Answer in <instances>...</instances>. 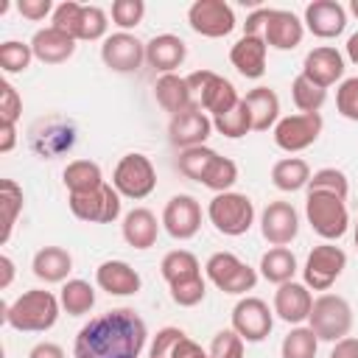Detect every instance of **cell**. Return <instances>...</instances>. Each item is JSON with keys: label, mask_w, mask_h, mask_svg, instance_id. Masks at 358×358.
<instances>
[{"label": "cell", "mask_w": 358, "mask_h": 358, "mask_svg": "<svg viewBox=\"0 0 358 358\" xmlns=\"http://www.w3.org/2000/svg\"><path fill=\"white\" fill-rule=\"evenodd\" d=\"M148 330L134 308L92 316L73 341V358H140Z\"/></svg>", "instance_id": "6da1fadb"}, {"label": "cell", "mask_w": 358, "mask_h": 358, "mask_svg": "<svg viewBox=\"0 0 358 358\" xmlns=\"http://www.w3.org/2000/svg\"><path fill=\"white\" fill-rule=\"evenodd\" d=\"M59 310V296H53L45 288H31L20 294L11 305H3V322L20 333H45L56 324Z\"/></svg>", "instance_id": "7a4b0ae2"}, {"label": "cell", "mask_w": 358, "mask_h": 358, "mask_svg": "<svg viewBox=\"0 0 358 358\" xmlns=\"http://www.w3.org/2000/svg\"><path fill=\"white\" fill-rule=\"evenodd\" d=\"M50 25L64 31L76 42H95V39H103L109 28V17L101 6H81L76 0H64L56 6Z\"/></svg>", "instance_id": "3957f363"}, {"label": "cell", "mask_w": 358, "mask_h": 358, "mask_svg": "<svg viewBox=\"0 0 358 358\" xmlns=\"http://www.w3.org/2000/svg\"><path fill=\"white\" fill-rule=\"evenodd\" d=\"M207 218L221 235L238 238V235H246L252 229L255 204H252V199L246 193H235V190L215 193L210 199V204H207Z\"/></svg>", "instance_id": "277c9868"}, {"label": "cell", "mask_w": 358, "mask_h": 358, "mask_svg": "<svg viewBox=\"0 0 358 358\" xmlns=\"http://www.w3.org/2000/svg\"><path fill=\"white\" fill-rule=\"evenodd\" d=\"M308 327L316 333L319 341H341L352 330V308L338 294H322L313 299Z\"/></svg>", "instance_id": "5b68a950"}, {"label": "cell", "mask_w": 358, "mask_h": 358, "mask_svg": "<svg viewBox=\"0 0 358 358\" xmlns=\"http://www.w3.org/2000/svg\"><path fill=\"white\" fill-rule=\"evenodd\" d=\"M112 187L123 199H134V201L151 196L157 187V171H154L151 159L140 151L123 154L112 171Z\"/></svg>", "instance_id": "8992f818"}, {"label": "cell", "mask_w": 358, "mask_h": 358, "mask_svg": "<svg viewBox=\"0 0 358 358\" xmlns=\"http://www.w3.org/2000/svg\"><path fill=\"white\" fill-rule=\"evenodd\" d=\"M305 215L310 229L324 241H338L350 227V213L344 199L333 193H308L305 196Z\"/></svg>", "instance_id": "52a82bcc"}, {"label": "cell", "mask_w": 358, "mask_h": 358, "mask_svg": "<svg viewBox=\"0 0 358 358\" xmlns=\"http://www.w3.org/2000/svg\"><path fill=\"white\" fill-rule=\"evenodd\" d=\"M185 78H187L193 95L199 98V109L210 112L213 117H218V115H224V112H229V109H235L241 103L235 84L229 78L213 73V70H196V73H190Z\"/></svg>", "instance_id": "ba28073f"}, {"label": "cell", "mask_w": 358, "mask_h": 358, "mask_svg": "<svg viewBox=\"0 0 358 358\" xmlns=\"http://www.w3.org/2000/svg\"><path fill=\"white\" fill-rule=\"evenodd\" d=\"M207 280L224 294H246L257 285V271L232 252H215L204 263Z\"/></svg>", "instance_id": "9c48e42d"}, {"label": "cell", "mask_w": 358, "mask_h": 358, "mask_svg": "<svg viewBox=\"0 0 358 358\" xmlns=\"http://www.w3.org/2000/svg\"><path fill=\"white\" fill-rule=\"evenodd\" d=\"M347 268V255L341 246L324 241L319 246H313L305 257V266H302V277H305V285L313 288V291H327L338 277L341 271Z\"/></svg>", "instance_id": "30bf717a"}, {"label": "cell", "mask_w": 358, "mask_h": 358, "mask_svg": "<svg viewBox=\"0 0 358 358\" xmlns=\"http://www.w3.org/2000/svg\"><path fill=\"white\" fill-rule=\"evenodd\" d=\"M120 193L112 187V185H101L90 193H73L67 199L70 204V213L78 218V221H87V224H112L117 221L120 215Z\"/></svg>", "instance_id": "8fae6325"}, {"label": "cell", "mask_w": 358, "mask_h": 358, "mask_svg": "<svg viewBox=\"0 0 358 358\" xmlns=\"http://www.w3.org/2000/svg\"><path fill=\"white\" fill-rule=\"evenodd\" d=\"M322 115L319 112H299V115H288V117H280L277 126H274V145L288 151V154H296V151H305L310 148L319 134H322Z\"/></svg>", "instance_id": "7c38bea8"}, {"label": "cell", "mask_w": 358, "mask_h": 358, "mask_svg": "<svg viewBox=\"0 0 358 358\" xmlns=\"http://www.w3.org/2000/svg\"><path fill=\"white\" fill-rule=\"evenodd\" d=\"M187 25L207 39H221L235 31V11L224 0H196L187 8Z\"/></svg>", "instance_id": "4fadbf2b"}, {"label": "cell", "mask_w": 358, "mask_h": 358, "mask_svg": "<svg viewBox=\"0 0 358 358\" xmlns=\"http://www.w3.org/2000/svg\"><path fill=\"white\" fill-rule=\"evenodd\" d=\"M274 327V310L260 299V296H243L232 308V330L249 341L257 344L263 341Z\"/></svg>", "instance_id": "5bb4252c"}, {"label": "cell", "mask_w": 358, "mask_h": 358, "mask_svg": "<svg viewBox=\"0 0 358 358\" xmlns=\"http://www.w3.org/2000/svg\"><path fill=\"white\" fill-rule=\"evenodd\" d=\"M101 59L112 73H134L145 62V42H140L129 31H117L103 39Z\"/></svg>", "instance_id": "9a60e30c"}, {"label": "cell", "mask_w": 358, "mask_h": 358, "mask_svg": "<svg viewBox=\"0 0 358 358\" xmlns=\"http://www.w3.org/2000/svg\"><path fill=\"white\" fill-rule=\"evenodd\" d=\"M162 227L176 241L193 238L201 229V204L193 196H187V193L171 196L165 210H162Z\"/></svg>", "instance_id": "2e32d148"}, {"label": "cell", "mask_w": 358, "mask_h": 358, "mask_svg": "<svg viewBox=\"0 0 358 358\" xmlns=\"http://www.w3.org/2000/svg\"><path fill=\"white\" fill-rule=\"evenodd\" d=\"M260 232L271 246H288L299 235V213L291 201H268L260 213Z\"/></svg>", "instance_id": "e0dca14e"}, {"label": "cell", "mask_w": 358, "mask_h": 358, "mask_svg": "<svg viewBox=\"0 0 358 358\" xmlns=\"http://www.w3.org/2000/svg\"><path fill=\"white\" fill-rule=\"evenodd\" d=\"M210 134H213V120L199 106H193L182 115H173L171 123H168V140H171V145L182 148V151L204 145Z\"/></svg>", "instance_id": "ac0fdd59"}, {"label": "cell", "mask_w": 358, "mask_h": 358, "mask_svg": "<svg viewBox=\"0 0 358 358\" xmlns=\"http://www.w3.org/2000/svg\"><path fill=\"white\" fill-rule=\"evenodd\" d=\"M305 28L319 39H336L347 28V11L338 0H313L305 6Z\"/></svg>", "instance_id": "d6986e66"}, {"label": "cell", "mask_w": 358, "mask_h": 358, "mask_svg": "<svg viewBox=\"0 0 358 358\" xmlns=\"http://www.w3.org/2000/svg\"><path fill=\"white\" fill-rule=\"evenodd\" d=\"M305 36V22L288 11V8H268L266 17V28H263V39L268 48L277 50H294Z\"/></svg>", "instance_id": "ffe728a7"}, {"label": "cell", "mask_w": 358, "mask_h": 358, "mask_svg": "<svg viewBox=\"0 0 358 358\" xmlns=\"http://www.w3.org/2000/svg\"><path fill=\"white\" fill-rule=\"evenodd\" d=\"M302 76L310 78L313 84H319L322 90H327V87H333L336 81L344 78V56L330 45L313 48V50L305 53Z\"/></svg>", "instance_id": "44dd1931"}, {"label": "cell", "mask_w": 358, "mask_h": 358, "mask_svg": "<svg viewBox=\"0 0 358 358\" xmlns=\"http://www.w3.org/2000/svg\"><path fill=\"white\" fill-rule=\"evenodd\" d=\"M310 308H313V294L305 282H282L277 285L274 291V313L288 322V324H302L308 322L310 316Z\"/></svg>", "instance_id": "7402d4cb"}, {"label": "cell", "mask_w": 358, "mask_h": 358, "mask_svg": "<svg viewBox=\"0 0 358 358\" xmlns=\"http://www.w3.org/2000/svg\"><path fill=\"white\" fill-rule=\"evenodd\" d=\"M95 282L101 291H106L112 296H131L143 285L137 268H131L126 260H103L95 268Z\"/></svg>", "instance_id": "603a6c76"}, {"label": "cell", "mask_w": 358, "mask_h": 358, "mask_svg": "<svg viewBox=\"0 0 358 358\" xmlns=\"http://www.w3.org/2000/svg\"><path fill=\"white\" fill-rule=\"evenodd\" d=\"M31 50H34V59H39L42 64H62L67 62L73 53H76V39L67 36L64 31L48 25V28H39L34 36H31Z\"/></svg>", "instance_id": "cb8c5ba5"}, {"label": "cell", "mask_w": 358, "mask_h": 358, "mask_svg": "<svg viewBox=\"0 0 358 358\" xmlns=\"http://www.w3.org/2000/svg\"><path fill=\"white\" fill-rule=\"evenodd\" d=\"M185 56H187V45L176 34H157L145 42V62L162 76L182 67Z\"/></svg>", "instance_id": "d4e9b609"}, {"label": "cell", "mask_w": 358, "mask_h": 358, "mask_svg": "<svg viewBox=\"0 0 358 358\" xmlns=\"http://www.w3.org/2000/svg\"><path fill=\"white\" fill-rule=\"evenodd\" d=\"M266 39L263 36H241L229 48V62L243 78H260L266 73Z\"/></svg>", "instance_id": "484cf974"}, {"label": "cell", "mask_w": 358, "mask_h": 358, "mask_svg": "<svg viewBox=\"0 0 358 358\" xmlns=\"http://www.w3.org/2000/svg\"><path fill=\"white\" fill-rule=\"evenodd\" d=\"M154 98H157V103H159L165 112H171V117H173V115H182V112H187V109L196 106V103H193V90H190L187 78H185V76H176V73H165V76L157 78V84H154Z\"/></svg>", "instance_id": "4316f807"}, {"label": "cell", "mask_w": 358, "mask_h": 358, "mask_svg": "<svg viewBox=\"0 0 358 358\" xmlns=\"http://www.w3.org/2000/svg\"><path fill=\"white\" fill-rule=\"evenodd\" d=\"M159 224L157 215L145 207H134L123 215V224H120V232H123V241L131 246V249H151L157 243V235H159Z\"/></svg>", "instance_id": "83f0119b"}, {"label": "cell", "mask_w": 358, "mask_h": 358, "mask_svg": "<svg viewBox=\"0 0 358 358\" xmlns=\"http://www.w3.org/2000/svg\"><path fill=\"white\" fill-rule=\"evenodd\" d=\"M243 103L252 112V131H268L280 120V98L271 87H255L243 95Z\"/></svg>", "instance_id": "f1b7e54d"}, {"label": "cell", "mask_w": 358, "mask_h": 358, "mask_svg": "<svg viewBox=\"0 0 358 358\" xmlns=\"http://www.w3.org/2000/svg\"><path fill=\"white\" fill-rule=\"evenodd\" d=\"M34 277L42 282H67V274L73 271V257L62 246H42L34 255Z\"/></svg>", "instance_id": "f546056e"}, {"label": "cell", "mask_w": 358, "mask_h": 358, "mask_svg": "<svg viewBox=\"0 0 358 358\" xmlns=\"http://www.w3.org/2000/svg\"><path fill=\"white\" fill-rule=\"evenodd\" d=\"M310 165L302 157H282L271 165V182L282 193H296L310 182Z\"/></svg>", "instance_id": "4dcf8cb0"}, {"label": "cell", "mask_w": 358, "mask_h": 358, "mask_svg": "<svg viewBox=\"0 0 358 358\" xmlns=\"http://www.w3.org/2000/svg\"><path fill=\"white\" fill-rule=\"evenodd\" d=\"M296 257L288 246H271L263 257H260V277L266 282H274V285H282V282H291L294 274H296Z\"/></svg>", "instance_id": "1f68e13d"}, {"label": "cell", "mask_w": 358, "mask_h": 358, "mask_svg": "<svg viewBox=\"0 0 358 358\" xmlns=\"http://www.w3.org/2000/svg\"><path fill=\"white\" fill-rule=\"evenodd\" d=\"M62 179H64V187L70 190V196L73 193H90V190L103 185V171L92 159H73V162H67Z\"/></svg>", "instance_id": "d6a6232c"}, {"label": "cell", "mask_w": 358, "mask_h": 358, "mask_svg": "<svg viewBox=\"0 0 358 358\" xmlns=\"http://www.w3.org/2000/svg\"><path fill=\"white\" fill-rule=\"evenodd\" d=\"M159 274H162V280L171 285V282H179V280H187V277L201 274V263H199V257H196L193 252H187V249H173V252H168V255L162 257Z\"/></svg>", "instance_id": "836d02e7"}, {"label": "cell", "mask_w": 358, "mask_h": 358, "mask_svg": "<svg viewBox=\"0 0 358 358\" xmlns=\"http://www.w3.org/2000/svg\"><path fill=\"white\" fill-rule=\"evenodd\" d=\"M59 302L70 316H84L95 305V288L87 280H67L59 291Z\"/></svg>", "instance_id": "e575fe53"}, {"label": "cell", "mask_w": 358, "mask_h": 358, "mask_svg": "<svg viewBox=\"0 0 358 358\" xmlns=\"http://www.w3.org/2000/svg\"><path fill=\"white\" fill-rule=\"evenodd\" d=\"M0 210H3V229H0V243L6 246L11 232H14V224H17V215L22 210V187L14 182V179H0Z\"/></svg>", "instance_id": "d590c367"}, {"label": "cell", "mask_w": 358, "mask_h": 358, "mask_svg": "<svg viewBox=\"0 0 358 358\" xmlns=\"http://www.w3.org/2000/svg\"><path fill=\"white\" fill-rule=\"evenodd\" d=\"M316 350H319V338L310 327H291L288 336L282 338L280 344V355L282 358H316Z\"/></svg>", "instance_id": "8d00e7d4"}, {"label": "cell", "mask_w": 358, "mask_h": 358, "mask_svg": "<svg viewBox=\"0 0 358 358\" xmlns=\"http://www.w3.org/2000/svg\"><path fill=\"white\" fill-rule=\"evenodd\" d=\"M213 129H215L218 134L229 137V140L246 137V134L252 131V112H249V106L243 103V98H241V103H238L235 109H229V112L213 117Z\"/></svg>", "instance_id": "74e56055"}, {"label": "cell", "mask_w": 358, "mask_h": 358, "mask_svg": "<svg viewBox=\"0 0 358 358\" xmlns=\"http://www.w3.org/2000/svg\"><path fill=\"white\" fill-rule=\"evenodd\" d=\"M235 182H238V165L229 157L215 154V159L207 165V171L201 176V185L210 187L213 193H227Z\"/></svg>", "instance_id": "f35d334b"}, {"label": "cell", "mask_w": 358, "mask_h": 358, "mask_svg": "<svg viewBox=\"0 0 358 358\" xmlns=\"http://www.w3.org/2000/svg\"><path fill=\"white\" fill-rule=\"evenodd\" d=\"M291 98H294V103H296V109L299 112H319L322 106H324V101H327V90H322L319 84H313L310 78H305L302 73L291 81Z\"/></svg>", "instance_id": "ab89813d"}, {"label": "cell", "mask_w": 358, "mask_h": 358, "mask_svg": "<svg viewBox=\"0 0 358 358\" xmlns=\"http://www.w3.org/2000/svg\"><path fill=\"white\" fill-rule=\"evenodd\" d=\"M215 154H218V151H213V148H207V145L185 148V151L179 154V159H176V168H179L182 176H187V179H193V182H201V176H204L207 165L215 159Z\"/></svg>", "instance_id": "60d3db41"}, {"label": "cell", "mask_w": 358, "mask_h": 358, "mask_svg": "<svg viewBox=\"0 0 358 358\" xmlns=\"http://www.w3.org/2000/svg\"><path fill=\"white\" fill-rule=\"evenodd\" d=\"M305 190H308V193H333V196H338V199L347 201L350 182H347L344 171H338V168H322V171H316V173L310 176V182H308Z\"/></svg>", "instance_id": "b9f144b4"}, {"label": "cell", "mask_w": 358, "mask_h": 358, "mask_svg": "<svg viewBox=\"0 0 358 358\" xmlns=\"http://www.w3.org/2000/svg\"><path fill=\"white\" fill-rule=\"evenodd\" d=\"M31 62H34L31 45L17 42V39H8V42L0 45V67H3V73H8V76L25 73L31 67Z\"/></svg>", "instance_id": "7bdbcfd3"}, {"label": "cell", "mask_w": 358, "mask_h": 358, "mask_svg": "<svg viewBox=\"0 0 358 358\" xmlns=\"http://www.w3.org/2000/svg\"><path fill=\"white\" fill-rule=\"evenodd\" d=\"M168 288H171V299H173L179 308H193V305H199V302L204 299V294H207V282H204L201 274L187 277V280H179V282H171Z\"/></svg>", "instance_id": "ee69618b"}, {"label": "cell", "mask_w": 358, "mask_h": 358, "mask_svg": "<svg viewBox=\"0 0 358 358\" xmlns=\"http://www.w3.org/2000/svg\"><path fill=\"white\" fill-rule=\"evenodd\" d=\"M112 22L120 28V31H129V28H137L145 17V3L143 0H115L112 3Z\"/></svg>", "instance_id": "f6af8a7d"}, {"label": "cell", "mask_w": 358, "mask_h": 358, "mask_svg": "<svg viewBox=\"0 0 358 358\" xmlns=\"http://www.w3.org/2000/svg\"><path fill=\"white\" fill-rule=\"evenodd\" d=\"M336 109H338L341 117L358 123V76L344 78L336 87Z\"/></svg>", "instance_id": "bcb514c9"}, {"label": "cell", "mask_w": 358, "mask_h": 358, "mask_svg": "<svg viewBox=\"0 0 358 358\" xmlns=\"http://www.w3.org/2000/svg\"><path fill=\"white\" fill-rule=\"evenodd\" d=\"M210 358H243V338L229 327V330H218L210 341Z\"/></svg>", "instance_id": "7dc6e473"}, {"label": "cell", "mask_w": 358, "mask_h": 358, "mask_svg": "<svg viewBox=\"0 0 358 358\" xmlns=\"http://www.w3.org/2000/svg\"><path fill=\"white\" fill-rule=\"evenodd\" d=\"M22 115V98L20 92L11 87V81H0V120H8V123H17Z\"/></svg>", "instance_id": "c3c4849f"}, {"label": "cell", "mask_w": 358, "mask_h": 358, "mask_svg": "<svg viewBox=\"0 0 358 358\" xmlns=\"http://www.w3.org/2000/svg\"><path fill=\"white\" fill-rule=\"evenodd\" d=\"M182 336H187V333L179 330V327H162V330L154 336V341H151L148 358H171V352H173V347L179 344Z\"/></svg>", "instance_id": "681fc988"}, {"label": "cell", "mask_w": 358, "mask_h": 358, "mask_svg": "<svg viewBox=\"0 0 358 358\" xmlns=\"http://www.w3.org/2000/svg\"><path fill=\"white\" fill-rule=\"evenodd\" d=\"M17 11H20L25 20H34V22H36V20H45V17H48L50 11H56V8H53L50 0H20V3H17Z\"/></svg>", "instance_id": "f907efd6"}, {"label": "cell", "mask_w": 358, "mask_h": 358, "mask_svg": "<svg viewBox=\"0 0 358 358\" xmlns=\"http://www.w3.org/2000/svg\"><path fill=\"white\" fill-rule=\"evenodd\" d=\"M266 17H268V8H255V11L246 17V22H243V34H246V36H263Z\"/></svg>", "instance_id": "816d5d0a"}, {"label": "cell", "mask_w": 358, "mask_h": 358, "mask_svg": "<svg viewBox=\"0 0 358 358\" xmlns=\"http://www.w3.org/2000/svg\"><path fill=\"white\" fill-rule=\"evenodd\" d=\"M327 358H358V338L355 336H347V338L336 341Z\"/></svg>", "instance_id": "f5cc1de1"}, {"label": "cell", "mask_w": 358, "mask_h": 358, "mask_svg": "<svg viewBox=\"0 0 358 358\" xmlns=\"http://www.w3.org/2000/svg\"><path fill=\"white\" fill-rule=\"evenodd\" d=\"M17 143V123L0 120V154H8Z\"/></svg>", "instance_id": "db71d44e"}, {"label": "cell", "mask_w": 358, "mask_h": 358, "mask_svg": "<svg viewBox=\"0 0 358 358\" xmlns=\"http://www.w3.org/2000/svg\"><path fill=\"white\" fill-rule=\"evenodd\" d=\"M28 358H64V350L53 341H39L36 347H31Z\"/></svg>", "instance_id": "11a10c76"}, {"label": "cell", "mask_w": 358, "mask_h": 358, "mask_svg": "<svg viewBox=\"0 0 358 358\" xmlns=\"http://www.w3.org/2000/svg\"><path fill=\"white\" fill-rule=\"evenodd\" d=\"M0 271H3V277H0V288H8L11 280H14V263H11L8 255H0Z\"/></svg>", "instance_id": "9f6ffc18"}, {"label": "cell", "mask_w": 358, "mask_h": 358, "mask_svg": "<svg viewBox=\"0 0 358 358\" xmlns=\"http://www.w3.org/2000/svg\"><path fill=\"white\" fill-rule=\"evenodd\" d=\"M347 59H350L352 64H358V31L347 39Z\"/></svg>", "instance_id": "6f0895ef"}, {"label": "cell", "mask_w": 358, "mask_h": 358, "mask_svg": "<svg viewBox=\"0 0 358 358\" xmlns=\"http://www.w3.org/2000/svg\"><path fill=\"white\" fill-rule=\"evenodd\" d=\"M350 11L358 17V0H350Z\"/></svg>", "instance_id": "680465c9"}, {"label": "cell", "mask_w": 358, "mask_h": 358, "mask_svg": "<svg viewBox=\"0 0 358 358\" xmlns=\"http://www.w3.org/2000/svg\"><path fill=\"white\" fill-rule=\"evenodd\" d=\"M352 238H355V246H358V221H355V232H352Z\"/></svg>", "instance_id": "91938a15"}, {"label": "cell", "mask_w": 358, "mask_h": 358, "mask_svg": "<svg viewBox=\"0 0 358 358\" xmlns=\"http://www.w3.org/2000/svg\"><path fill=\"white\" fill-rule=\"evenodd\" d=\"M196 358H210V352H204V350H201V352H199Z\"/></svg>", "instance_id": "94428289"}]
</instances>
